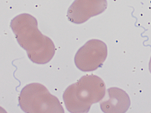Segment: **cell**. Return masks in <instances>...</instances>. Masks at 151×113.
Masks as SVG:
<instances>
[{
  "instance_id": "obj_3",
  "label": "cell",
  "mask_w": 151,
  "mask_h": 113,
  "mask_svg": "<svg viewBox=\"0 0 151 113\" xmlns=\"http://www.w3.org/2000/svg\"><path fill=\"white\" fill-rule=\"evenodd\" d=\"M18 100L19 105L25 113H65L58 98L40 83L26 85L21 90Z\"/></svg>"
},
{
  "instance_id": "obj_2",
  "label": "cell",
  "mask_w": 151,
  "mask_h": 113,
  "mask_svg": "<svg viewBox=\"0 0 151 113\" xmlns=\"http://www.w3.org/2000/svg\"><path fill=\"white\" fill-rule=\"evenodd\" d=\"M106 86L102 79L93 74L82 77L68 86L63 95L66 109L72 113H88L91 106L104 98Z\"/></svg>"
},
{
  "instance_id": "obj_4",
  "label": "cell",
  "mask_w": 151,
  "mask_h": 113,
  "mask_svg": "<svg viewBox=\"0 0 151 113\" xmlns=\"http://www.w3.org/2000/svg\"><path fill=\"white\" fill-rule=\"evenodd\" d=\"M107 55L108 48L105 43L98 39H91L77 51L75 64L83 72L93 71L103 66Z\"/></svg>"
},
{
  "instance_id": "obj_7",
  "label": "cell",
  "mask_w": 151,
  "mask_h": 113,
  "mask_svg": "<svg viewBox=\"0 0 151 113\" xmlns=\"http://www.w3.org/2000/svg\"><path fill=\"white\" fill-rule=\"evenodd\" d=\"M149 71H150V72H151V58H150V61H149Z\"/></svg>"
},
{
  "instance_id": "obj_1",
  "label": "cell",
  "mask_w": 151,
  "mask_h": 113,
  "mask_svg": "<svg viewBox=\"0 0 151 113\" xmlns=\"http://www.w3.org/2000/svg\"><path fill=\"white\" fill-rule=\"evenodd\" d=\"M10 27L32 62L38 64L50 62L55 55V45L51 38L40 31L35 18L28 14H19L11 21Z\"/></svg>"
},
{
  "instance_id": "obj_6",
  "label": "cell",
  "mask_w": 151,
  "mask_h": 113,
  "mask_svg": "<svg viewBox=\"0 0 151 113\" xmlns=\"http://www.w3.org/2000/svg\"><path fill=\"white\" fill-rule=\"evenodd\" d=\"M105 100L100 102L101 109L105 113H124L130 106L129 95L123 90L111 87L107 90Z\"/></svg>"
},
{
  "instance_id": "obj_5",
  "label": "cell",
  "mask_w": 151,
  "mask_h": 113,
  "mask_svg": "<svg viewBox=\"0 0 151 113\" xmlns=\"http://www.w3.org/2000/svg\"><path fill=\"white\" fill-rule=\"evenodd\" d=\"M107 6V0H75L68 9L67 17L74 24H83L103 13Z\"/></svg>"
}]
</instances>
